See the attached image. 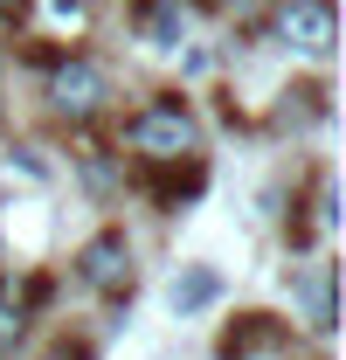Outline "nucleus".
<instances>
[{
  "mask_svg": "<svg viewBox=\"0 0 346 360\" xmlns=\"http://www.w3.org/2000/svg\"><path fill=\"white\" fill-rule=\"evenodd\" d=\"M125 146L139 160H153V167H173V160L194 153V111H187L180 97H153L146 111L125 118Z\"/></svg>",
  "mask_w": 346,
  "mask_h": 360,
  "instance_id": "f257e3e1",
  "label": "nucleus"
},
{
  "mask_svg": "<svg viewBox=\"0 0 346 360\" xmlns=\"http://www.w3.org/2000/svg\"><path fill=\"white\" fill-rule=\"evenodd\" d=\"M49 97H56V111H63L70 125H84V118L104 111V70H97L90 56H63L56 77H49Z\"/></svg>",
  "mask_w": 346,
  "mask_h": 360,
  "instance_id": "f03ea898",
  "label": "nucleus"
},
{
  "mask_svg": "<svg viewBox=\"0 0 346 360\" xmlns=\"http://www.w3.org/2000/svg\"><path fill=\"white\" fill-rule=\"evenodd\" d=\"M277 35L298 56H333V0H284L277 7Z\"/></svg>",
  "mask_w": 346,
  "mask_h": 360,
  "instance_id": "7ed1b4c3",
  "label": "nucleus"
},
{
  "mask_svg": "<svg viewBox=\"0 0 346 360\" xmlns=\"http://www.w3.org/2000/svg\"><path fill=\"white\" fill-rule=\"evenodd\" d=\"M77 270H84V284H97V291H125V284H132V250H125V236H118V229H104L97 243H84Z\"/></svg>",
  "mask_w": 346,
  "mask_h": 360,
  "instance_id": "20e7f679",
  "label": "nucleus"
},
{
  "mask_svg": "<svg viewBox=\"0 0 346 360\" xmlns=\"http://www.w3.org/2000/svg\"><path fill=\"white\" fill-rule=\"evenodd\" d=\"M277 347V326L270 319H243L229 340H222V360H257V354H270Z\"/></svg>",
  "mask_w": 346,
  "mask_h": 360,
  "instance_id": "39448f33",
  "label": "nucleus"
},
{
  "mask_svg": "<svg viewBox=\"0 0 346 360\" xmlns=\"http://www.w3.org/2000/svg\"><path fill=\"white\" fill-rule=\"evenodd\" d=\"M215 298V270H187V277H173V312H201Z\"/></svg>",
  "mask_w": 346,
  "mask_h": 360,
  "instance_id": "423d86ee",
  "label": "nucleus"
},
{
  "mask_svg": "<svg viewBox=\"0 0 346 360\" xmlns=\"http://www.w3.org/2000/svg\"><path fill=\"white\" fill-rule=\"evenodd\" d=\"M153 42L160 49L180 42V0H160V7H153Z\"/></svg>",
  "mask_w": 346,
  "mask_h": 360,
  "instance_id": "0eeeda50",
  "label": "nucleus"
},
{
  "mask_svg": "<svg viewBox=\"0 0 346 360\" xmlns=\"http://www.w3.org/2000/svg\"><path fill=\"white\" fill-rule=\"evenodd\" d=\"M21 326H28V319H21V298H14V291H0V354L21 340Z\"/></svg>",
  "mask_w": 346,
  "mask_h": 360,
  "instance_id": "6e6552de",
  "label": "nucleus"
},
{
  "mask_svg": "<svg viewBox=\"0 0 346 360\" xmlns=\"http://www.w3.org/2000/svg\"><path fill=\"white\" fill-rule=\"evenodd\" d=\"M49 21H56V28H84V21H90V0H49Z\"/></svg>",
  "mask_w": 346,
  "mask_h": 360,
  "instance_id": "1a4fd4ad",
  "label": "nucleus"
},
{
  "mask_svg": "<svg viewBox=\"0 0 346 360\" xmlns=\"http://www.w3.org/2000/svg\"><path fill=\"white\" fill-rule=\"evenodd\" d=\"M49 360H84V354H70V347H63V354H49Z\"/></svg>",
  "mask_w": 346,
  "mask_h": 360,
  "instance_id": "9d476101",
  "label": "nucleus"
},
{
  "mask_svg": "<svg viewBox=\"0 0 346 360\" xmlns=\"http://www.w3.org/2000/svg\"><path fill=\"white\" fill-rule=\"evenodd\" d=\"M208 7H215V0H208Z\"/></svg>",
  "mask_w": 346,
  "mask_h": 360,
  "instance_id": "9b49d317",
  "label": "nucleus"
}]
</instances>
